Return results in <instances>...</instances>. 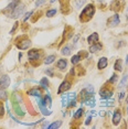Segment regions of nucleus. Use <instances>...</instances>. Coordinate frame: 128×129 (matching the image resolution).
Segmentation results:
<instances>
[{"mask_svg": "<svg viewBox=\"0 0 128 129\" xmlns=\"http://www.w3.org/2000/svg\"><path fill=\"white\" fill-rule=\"evenodd\" d=\"M61 102H62V106H69V107L75 106L76 105V94L75 93L65 94V95L62 96Z\"/></svg>", "mask_w": 128, "mask_h": 129, "instance_id": "1", "label": "nucleus"}, {"mask_svg": "<svg viewBox=\"0 0 128 129\" xmlns=\"http://www.w3.org/2000/svg\"><path fill=\"white\" fill-rule=\"evenodd\" d=\"M94 13H95V8H94V6H93V5H88V6H86L85 9L82 11L80 19L82 20L83 22H86V21H88V20L91 19L93 16H94Z\"/></svg>", "mask_w": 128, "mask_h": 129, "instance_id": "2", "label": "nucleus"}, {"mask_svg": "<svg viewBox=\"0 0 128 129\" xmlns=\"http://www.w3.org/2000/svg\"><path fill=\"white\" fill-rule=\"evenodd\" d=\"M24 6L23 5H18L16 7V9H14L12 12H11V14H10V17L11 18H14V19H17L18 17H20L21 14L23 13V11H24Z\"/></svg>", "mask_w": 128, "mask_h": 129, "instance_id": "3", "label": "nucleus"}, {"mask_svg": "<svg viewBox=\"0 0 128 129\" xmlns=\"http://www.w3.org/2000/svg\"><path fill=\"white\" fill-rule=\"evenodd\" d=\"M19 0H10V4L8 5V7L6 8V9L4 10V13H7V12H9L10 11V14H11V12L16 9V7L19 5Z\"/></svg>", "mask_w": 128, "mask_h": 129, "instance_id": "4", "label": "nucleus"}, {"mask_svg": "<svg viewBox=\"0 0 128 129\" xmlns=\"http://www.w3.org/2000/svg\"><path fill=\"white\" fill-rule=\"evenodd\" d=\"M117 24H119V16L118 14H114L112 18L108 19L107 25H108V27H116Z\"/></svg>", "mask_w": 128, "mask_h": 129, "instance_id": "5", "label": "nucleus"}, {"mask_svg": "<svg viewBox=\"0 0 128 129\" xmlns=\"http://www.w3.org/2000/svg\"><path fill=\"white\" fill-rule=\"evenodd\" d=\"M9 85H10V77L8 75H4L1 77V80H0V87L7 88Z\"/></svg>", "mask_w": 128, "mask_h": 129, "instance_id": "6", "label": "nucleus"}, {"mask_svg": "<svg viewBox=\"0 0 128 129\" xmlns=\"http://www.w3.org/2000/svg\"><path fill=\"white\" fill-rule=\"evenodd\" d=\"M38 104H39V107H40V109H41L42 114H44V115H46V116H48V115H51V111L45 107V104H44V102H43V99H40Z\"/></svg>", "mask_w": 128, "mask_h": 129, "instance_id": "7", "label": "nucleus"}, {"mask_svg": "<svg viewBox=\"0 0 128 129\" xmlns=\"http://www.w3.org/2000/svg\"><path fill=\"white\" fill-rule=\"evenodd\" d=\"M30 45H31V41L30 40H23L21 41V42L19 43V44H17V46L20 49V50H27L30 48Z\"/></svg>", "mask_w": 128, "mask_h": 129, "instance_id": "8", "label": "nucleus"}, {"mask_svg": "<svg viewBox=\"0 0 128 129\" xmlns=\"http://www.w3.org/2000/svg\"><path fill=\"white\" fill-rule=\"evenodd\" d=\"M70 88H71V83L68 81H65V82H63L62 84H61V86H60V88H59V94L61 93H63V92H66V90H69Z\"/></svg>", "mask_w": 128, "mask_h": 129, "instance_id": "9", "label": "nucleus"}, {"mask_svg": "<svg viewBox=\"0 0 128 129\" xmlns=\"http://www.w3.org/2000/svg\"><path fill=\"white\" fill-rule=\"evenodd\" d=\"M28 56L31 61H34V60H38V58H39L40 54H39V52H38V50H31V51H29Z\"/></svg>", "mask_w": 128, "mask_h": 129, "instance_id": "10", "label": "nucleus"}, {"mask_svg": "<svg viewBox=\"0 0 128 129\" xmlns=\"http://www.w3.org/2000/svg\"><path fill=\"white\" fill-rule=\"evenodd\" d=\"M120 119H121V114L119 110H116L114 113V116H113V124L114 125H118L120 122Z\"/></svg>", "mask_w": 128, "mask_h": 129, "instance_id": "11", "label": "nucleus"}, {"mask_svg": "<svg viewBox=\"0 0 128 129\" xmlns=\"http://www.w3.org/2000/svg\"><path fill=\"white\" fill-rule=\"evenodd\" d=\"M87 41H88L89 44H94V43H97V42H98V34H97V33L91 34V36L87 38Z\"/></svg>", "mask_w": 128, "mask_h": 129, "instance_id": "12", "label": "nucleus"}, {"mask_svg": "<svg viewBox=\"0 0 128 129\" xmlns=\"http://www.w3.org/2000/svg\"><path fill=\"white\" fill-rule=\"evenodd\" d=\"M97 66H98V69H100V70L105 69V67L107 66V58L106 57H101L100 61H98Z\"/></svg>", "mask_w": 128, "mask_h": 129, "instance_id": "13", "label": "nucleus"}, {"mask_svg": "<svg viewBox=\"0 0 128 129\" xmlns=\"http://www.w3.org/2000/svg\"><path fill=\"white\" fill-rule=\"evenodd\" d=\"M100 94H101V96H102L103 98H109V97H112L113 92H112V90H105V89H102Z\"/></svg>", "mask_w": 128, "mask_h": 129, "instance_id": "14", "label": "nucleus"}, {"mask_svg": "<svg viewBox=\"0 0 128 129\" xmlns=\"http://www.w3.org/2000/svg\"><path fill=\"white\" fill-rule=\"evenodd\" d=\"M102 49V44H100V43H94V44H92L91 46H89V52H97L100 51V50Z\"/></svg>", "mask_w": 128, "mask_h": 129, "instance_id": "15", "label": "nucleus"}, {"mask_svg": "<svg viewBox=\"0 0 128 129\" xmlns=\"http://www.w3.org/2000/svg\"><path fill=\"white\" fill-rule=\"evenodd\" d=\"M84 103H85L87 106H92V107H94V106H95V97H94V96H89V97L87 98Z\"/></svg>", "mask_w": 128, "mask_h": 129, "instance_id": "16", "label": "nucleus"}, {"mask_svg": "<svg viewBox=\"0 0 128 129\" xmlns=\"http://www.w3.org/2000/svg\"><path fill=\"white\" fill-rule=\"evenodd\" d=\"M66 65H68V62H66V60H64V58H62V60H60L59 62H57V67H59L60 70H64L66 67Z\"/></svg>", "mask_w": 128, "mask_h": 129, "instance_id": "17", "label": "nucleus"}, {"mask_svg": "<svg viewBox=\"0 0 128 129\" xmlns=\"http://www.w3.org/2000/svg\"><path fill=\"white\" fill-rule=\"evenodd\" d=\"M28 94H29V95H32V96H38V97L41 95V93H40V90L38 89V88H33V89L29 90Z\"/></svg>", "mask_w": 128, "mask_h": 129, "instance_id": "18", "label": "nucleus"}, {"mask_svg": "<svg viewBox=\"0 0 128 129\" xmlns=\"http://www.w3.org/2000/svg\"><path fill=\"white\" fill-rule=\"evenodd\" d=\"M54 60H55V55H49V56H46V57H45L44 63H45V64H51Z\"/></svg>", "mask_w": 128, "mask_h": 129, "instance_id": "19", "label": "nucleus"}, {"mask_svg": "<svg viewBox=\"0 0 128 129\" xmlns=\"http://www.w3.org/2000/svg\"><path fill=\"white\" fill-rule=\"evenodd\" d=\"M61 53L63 55H70L71 54V48L70 46H64L62 49V51H61Z\"/></svg>", "mask_w": 128, "mask_h": 129, "instance_id": "20", "label": "nucleus"}, {"mask_svg": "<svg viewBox=\"0 0 128 129\" xmlns=\"http://www.w3.org/2000/svg\"><path fill=\"white\" fill-rule=\"evenodd\" d=\"M115 70H118V71H123V66H121V60H117L115 62Z\"/></svg>", "mask_w": 128, "mask_h": 129, "instance_id": "21", "label": "nucleus"}, {"mask_svg": "<svg viewBox=\"0 0 128 129\" xmlns=\"http://www.w3.org/2000/svg\"><path fill=\"white\" fill-rule=\"evenodd\" d=\"M61 124H62V121H60V120H57L56 122H53V124H51L50 126H48V128H50V129H54V128H59Z\"/></svg>", "mask_w": 128, "mask_h": 129, "instance_id": "22", "label": "nucleus"}, {"mask_svg": "<svg viewBox=\"0 0 128 129\" xmlns=\"http://www.w3.org/2000/svg\"><path fill=\"white\" fill-rule=\"evenodd\" d=\"M80 60H81V55L77 54V55H74V56L72 57L71 62H72V64H77L78 62H80Z\"/></svg>", "mask_w": 128, "mask_h": 129, "instance_id": "23", "label": "nucleus"}, {"mask_svg": "<svg viewBox=\"0 0 128 129\" xmlns=\"http://www.w3.org/2000/svg\"><path fill=\"white\" fill-rule=\"evenodd\" d=\"M83 113H84V110H83V108H80L76 113L74 114V118L75 119H77V118H80V117H82V115H83Z\"/></svg>", "mask_w": 128, "mask_h": 129, "instance_id": "24", "label": "nucleus"}, {"mask_svg": "<svg viewBox=\"0 0 128 129\" xmlns=\"http://www.w3.org/2000/svg\"><path fill=\"white\" fill-rule=\"evenodd\" d=\"M40 85L43 87V88H46L48 87V85H49V82H48V80H46V77H44V78H42L41 80V82H40Z\"/></svg>", "mask_w": 128, "mask_h": 129, "instance_id": "25", "label": "nucleus"}, {"mask_svg": "<svg viewBox=\"0 0 128 129\" xmlns=\"http://www.w3.org/2000/svg\"><path fill=\"white\" fill-rule=\"evenodd\" d=\"M85 2L86 0H75V6H76V8H81Z\"/></svg>", "mask_w": 128, "mask_h": 129, "instance_id": "26", "label": "nucleus"}, {"mask_svg": "<svg viewBox=\"0 0 128 129\" xmlns=\"http://www.w3.org/2000/svg\"><path fill=\"white\" fill-rule=\"evenodd\" d=\"M7 97V93L2 89V87H0V99H6Z\"/></svg>", "mask_w": 128, "mask_h": 129, "instance_id": "27", "label": "nucleus"}, {"mask_svg": "<svg viewBox=\"0 0 128 129\" xmlns=\"http://www.w3.org/2000/svg\"><path fill=\"white\" fill-rule=\"evenodd\" d=\"M43 102H44V104H45V106H46V105H48V106H51V97H50V96H46V97L44 98V99H43Z\"/></svg>", "mask_w": 128, "mask_h": 129, "instance_id": "28", "label": "nucleus"}, {"mask_svg": "<svg viewBox=\"0 0 128 129\" xmlns=\"http://www.w3.org/2000/svg\"><path fill=\"white\" fill-rule=\"evenodd\" d=\"M56 13V10L55 9H52V10H49L48 12H46V17H49V18H50V17H53L54 14Z\"/></svg>", "mask_w": 128, "mask_h": 129, "instance_id": "29", "label": "nucleus"}, {"mask_svg": "<svg viewBox=\"0 0 128 129\" xmlns=\"http://www.w3.org/2000/svg\"><path fill=\"white\" fill-rule=\"evenodd\" d=\"M127 77H128V76H127V75H125V76H124V77H123V80H121V82H120V84H119V87H123V86H124V85H125V83H126V82H127Z\"/></svg>", "mask_w": 128, "mask_h": 129, "instance_id": "30", "label": "nucleus"}, {"mask_svg": "<svg viewBox=\"0 0 128 129\" xmlns=\"http://www.w3.org/2000/svg\"><path fill=\"white\" fill-rule=\"evenodd\" d=\"M117 77H118V76L116 75V74H114V75L112 76V78H110V80H109V83H115L116 80H117Z\"/></svg>", "mask_w": 128, "mask_h": 129, "instance_id": "31", "label": "nucleus"}, {"mask_svg": "<svg viewBox=\"0 0 128 129\" xmlns=\"http://www.w3.org/2000/svg\"><path fill=\"white\" fill-rule=\"evenodd\" d=\"M45 2V0H37V2H36V6L37 7H40L41 5H43Z\"/></svg>", "mask_w": 128, "mask_h": 129, "instance_id": "32", "label": "nucleus"}, {"mask_svg": "<svg viewBox=\"0 0 128 129\" xmlns=\"http://www.w3.org/2000/svg\"><path fill=\"white\" fill-rule=\"evenodd\" d=\"M4 114H5V108H4V105H2V104H0V117H1V116H4Z\"/></svg>", "mask_w": 128, "mask_h": 129, "instance_id": "33", "label": "nucleus"}, {"mask_svg": "<svg viewBox=\"0 0 128 129\" xmlns=\"http://www.w3.org/2000/svg\"><path fill=\"white\" fill-rule=\"evenodd\" d=\"M32 13H33V11H30V12L25 13V17H24V21H27V20H28V18H29V17H30V16H31V14H32Z\"/></svg>", "mask_w": 128, "mask_h": 129, "instance_id": "34", "label": "nucleus"}, {"mask_svg": "<svg viewBox=\"0 0 128 129\" xmlns=\"http://www.w3.org/2000/svg\"><path fill=\"white\" fill-rule=\"evenodd\" d=\"M17 27H18V22H16V23H14V25H13L12 30H11V31H10V33H11V34H12V33H13V32H14V30H16V29H17Z\"/></svg>", "mask_w": 128, "mask_h": 129, "instance_id": "35", "label": "nucleus"}, {"mask_svg": "<svg viewBox=\"0 0 128 129\" xmlns=\"http://www.w3.org/2000/svg\"><path fill=\"white\" fill-rule=\"evenodd\" d=\"M91 119H92V117H91V116H89V117H87V119H86L85 124H86V125H89V122H91Z\"/></svg>", "mask_w": 128, "mask_h": 129, "instance_id": "36", "label": "nucleus"}, {"mask_svg": "<svg viewBox=\"0 0 128 129\" xmlns=\"http://www.w3.org/2000/svg\"><path fill=\"white\" fill-rule=\"evenodd\" d=\"M124 95H125V93L123 92V93H120V94H119V101H121V99H123L124 98Z\"/></svg>", "mask_w": 128, "mask_h": 129, "instance_id": "37", "label": "nucleus"}, {"mask_svg": "<svg viewBox=\"0 0 128 129\" xmlns=\"http://www.w3.org/2000/svg\"><path fill=\"white\" fill-rule=\"evenodd\" d=\"M45 72H46V74H48V75H50V76H52V74H53L51 70H48V71H45Z\"/></svg>", "mask_w": 128, "mask_h": 129, "instance_id": "38", "label": "nucleus"}, {"mask_svg": "<svg viewBox=\"0 0 128 129\" xmlns=\"http://www.w3.org/2000/svg\"><path fill=\"white\" fill-rule=\"evenodd\" d=\"M77 39H78V36H76L74 38V43H76V41H77Z\"/></svg>", "mask_w": 128, "mask_h": 129, "instance_id": "39", "label": "nucleus"}, {"mask_svg": "<svg viewBox=\"0 0 128 129\" xmlns=\"http://www.w3.org/2000/svg\"><path fill=\"white\" fill-rule=\"evenodd\" d=\"M100 1H104V0H100Z\"/></svg>", "mask_w": 128, "mask_h": 129, "instance_id": "40", "label": "nucleus"}, {"mask_svg": "<svg viewBox=\"0 0 128 129\" xmlns=\"http://www.w3.org/2000/svg\"><path fill=\"white\" fill-rule=\"evenodd\" d=\"M127 111H128V107H127Z\"/></svg>", "mask_w": 128, "mask_h": 129, "instance_id": "41", "label": "nucleus"}, {"mask_svg": "<svg viewBox=\"0 0 128 129\" xmlns=\"http://www.w3.org/2000/svg\"><path fill=\"white\" fill-rule=\"evenodd\" d=\"M127 102H128V98H127Z\"/></svg>", "mask_w": 128, "mask_h": 129, "instance_id": "42", "label": "nucleus"}]
</instances>
